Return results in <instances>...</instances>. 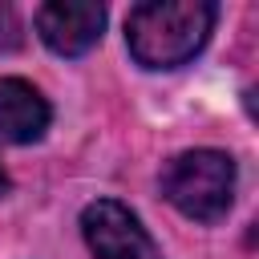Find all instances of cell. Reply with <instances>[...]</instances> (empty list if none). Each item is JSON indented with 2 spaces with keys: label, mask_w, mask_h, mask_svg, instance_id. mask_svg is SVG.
Segmentation results:
<instances>
[{
  "label": "cell",
  "mask_w": 259,
  "mask_h": 259,
  "mask_svg": "<svg viewBox=\"0 0 259 259\" xmlns=\"http://www.w3.org/2000/svg\"><path fill=\"white\" fill-rule=\"evenodd\" d=\"M214 4L206 0H146L125 16V45L146 69L186 65L210 36Z\"/></svg>",
  "instance_id": "1"
},
{
  "label": "cell",
  "mask_w": 259,
  "mask_h": 259,
  "mask_svg": "<svg viewBox=\"0 0 259 259\" xmlns=\"http://www.w3.org/2000/svg\"><path fill=\"white\" fill-rule=\"evenodd\" d=\"M158 186L178 214L194 223H219L235 198V162L223 150H186L162 166Z\"/></svg>",
  "instance_id": "2"
},
{
  "label": "cell",
  "mask_w": 259,
  "mask_h": 259,
  "mask_svg": "<svg viewBox=\"0 0 259 259\" xmlns=\"http://www.w3.org/2000/svg\"><path fill=\"white\" fill-rule=\"evenodd\" d=\"M81 235L97 259H158L138 214L117 198H97L81 210Z\"/></svg>",
  "instance_id": "3"
},
{
  "label": "cell",
  "mask_w": 259,
  "mask_h": 259,
  "mask_svg": "<svg viewBox=\"0 0 259 259\" xmlns=\"http://www.w3.org/2000/svg\"><path fill=\"white\" fill-rule=\"evenodd\" d=\"M105 8L97 0H49L36 8V32L57 57H81L101 40Z\"/></svg>",
  "instance_id": "4"
},
{
  "label": "cell",
  "mask_w": 259,
  "mask_h": 259,
  "mask_svg": "<svg viewBox=\"0 0 259 259\" xmlns=\"http://www.w3.org/2000/svg\"><path fill=\"white\" fill-rule=\"evenodd\" d=\"M49 101L36 85L20 77H0V142L8 146H28L49 130Z\"/></svg>",
  "instance_id": "5"
},
{
  "label": "cell",
  "mask_w": 259,
  "mask_h": 259,
  "mask_svg": "<svg viewBox=\"0 0 259 259\" xmlns=\"http://www.w3.org/2000/svg\"><path fill=\"white\" fill-rule=\"evenodd\" d=\"M20 40H24V32H20V20H16V12H12L8 4H0V53L16 49Z\"/></svg>",
  "instance_id": "6"
},
{
  "label": "cell",
  "mask_w": 259,
  "mask_h": 259,
  "mask_svg": "<svg viewBox=\"0 0 259 259\" xmlns=\"http://www.w3.org/2000/svg\"><path fill=\"white\" fill-rule=\"evenodd\" d=\"M8 190H12V178H8V170H4V166H0V198H4V194H8Z\"/></svg>",
  "instance_id": "7"
}]
</instances>
